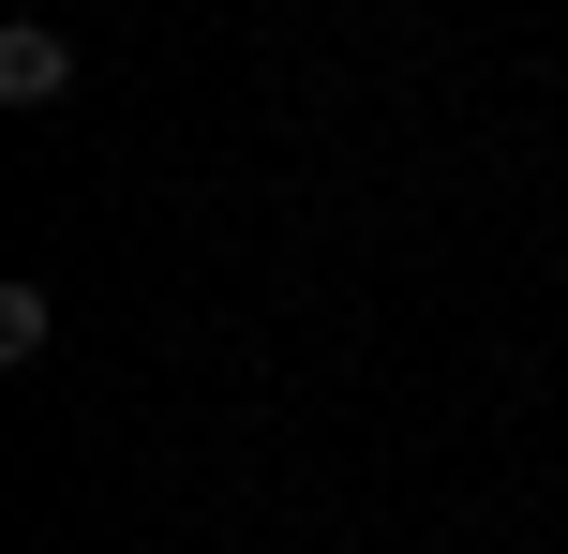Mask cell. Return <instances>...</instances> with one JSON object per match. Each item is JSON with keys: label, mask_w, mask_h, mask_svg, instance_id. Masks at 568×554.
I'll list each match as a JSON object with an SVG mask.
<instances>
[{"label": "cell", "mask_w": 568, "mask_h": 554, "mask_svg": "<svg viewBox=\"0 0 568 554\" xmlns=\"http://www.w3.org/2000/svg\"><path fill=\"white\" fill-rule=\"evenodd\" d=\"M60 90H75V46H60L45 16H16L0 30V105H60Z\"/></svg>", "instance_id": "obj_1"}, {"label": "cell", "mask_w": 568, "mask_h": 554, "mask_svg": "<svg viewBox=\"0 0 568 554\" xmlns=\"http://www.w3.org/2000/svg\"><path fill=\"white\" fill-rule=\"evenodd\" d=\"M0 360H16V375L45 360V285H0Z\"/></svg>", "instance_id": "obj_2"}]
</instances>
